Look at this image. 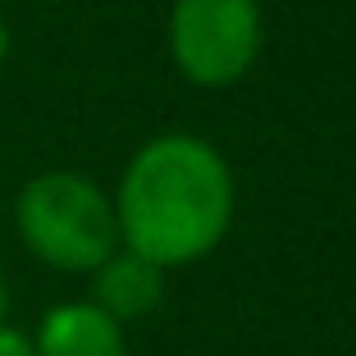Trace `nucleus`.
I'll return each instance as SVG.
<instances>
[{
    "label": "nucleus",
    "mask_w": 356,
    "mask_h": 356,
    "mask_svg": "<svg viewBox=\"0 0 356 356\" xmlns=\"http://www.w3.org/2000/svg\"><path fill=\"white\" fill-rule=\"evenodd\" d=\"M119 247L178 270L210 256L233 224L229 160L206 137L165 133L137 147L115 192Z\"/></svg>",
    "instance_id": "obj_1"
},
{
    "label": "nucleus",
    "mask_w": 356,
    "mask_h": 356,
    "mask_svg": "<svg viewBox=\"0 0 356 356\" xmlns=\"http://www.w3.org/2000/svg\"><path fill=\"white\" fill-rule=\"evenodd\" d=\"M14 229L23 247L60 274H92L110 252H119L115 197L78 169L32 174L14 201Z\"/></svg>",
    "instance_id": "obj_2"
},
{
    "label": "nucleus",
    "mask_w": 356,
    "mask_h": 356,
    "mask_svg": "<svg viewBox=\"0 0 356 356\" xmlns=\"http://www.w3.org/2000/svg\"><path fill=\"white\" fill-rule=\"evenodd\" d=\"M169 51L188 83H238L261 55V0H174Z\"/></svg>",
    "instance_id": "obj_3"
},
{
    "label": "nucleus",
    "mask_w": 356,
    "mask_h": 356,
    "mask_svg": "<svg viewBox=\"0 0 356 356\" xmlns=\"http://www.w3.org/2000/svg\"><path fill=\"white\" fill-rule=\"evenodd\" d=\"M37 356H128L124 325L96 302H60L32 334Z\"/></svg>",
    "instance_id": "obj_4"
},
{
    "label": "nucleus",
    "mask_w": 356,
    "mask_h": 356,
    "mask_svg": "<svg viewBox=\"0 0 356 356\" xmlns=\"http://www.w3.org/2000/svg\"><path fill=\"white\" fill-rule=\"evenodd\" d=\"M160 297H165V270L147 256L128 252V247L110 252L92 270V302L105 315H115L119 325L151 315L160 306Z\"/></svg>",
    "instance_id": "obj_5"
},
{
    "label": "nucleus",
    "mask_w": 356,
    "mask_h": 356,
    "mask_svg": "<svg viewBox=\"0 0 356 356\" xmlns=\"http://www.w3.org/2000/svg\"><path fill=\"white\" fill-rule=\"evenodd\" d=\"M0 356H37V347H32V334L14 329L10 320H0Z\"/></svg>",
    "instance_id": "obj_6"
},
{
    "label": "nucleus",
    "mask_w": 356,
    "mask_h": 356,
    "mask_svg": "<svg viewBox=\"0 0 356 356\" xmlns=\"http://www.w3.org/2000/svg\"><path fill=\"white\" fill-rule=\"evenodd\" d=\"M10 60V23H5V14H0V64Z\"/></svg>",
    "instance_id": "obj_7"
},
{
    "label": "nucleus",
    "mask_w": 356,
    "mask_h": 356,
    "mask_svg": "<svg viewBox=\"0 0 356 356\" xmlns=\"http://www.w3.org/2000/svg\"><path fill=\"white\" fill-rule=\"evenodd\" d=\"M10 315V288H5V274H0V320Z\"/></svg>",
    "instance_id": "obj_8"
},
{
    "label": "nucleus",
    "mask_w": 356,
    "mask_h": 356,
    "mask_svg": "<svg viewBox=\"0 0 356 356\" xmlns=\"http://www.w3.org/2000/svg\"><path fill=\"white\" fill-rule=\"evenodd\" d=\"M37 5H51V0H37Z\"/></svg>",
    "instance_id": "obj_9"
}]
</instances>
